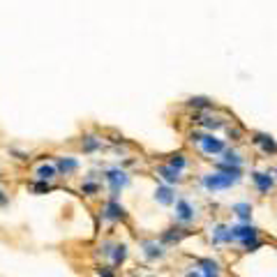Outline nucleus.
I'll return each mask as SVG.
<instances>
[{"label":"nucleus","instance_id":"b1692460","mask_svg":"<svg viewBox=\"0 0 277 277\" xmlns=\"http://www.w3.org/2000/svg\"><path fill=\"white\" fill-rule=\"evenodd\" d=\"M189 106H194V109H208L210 102H208L206 97H194V100H189Z\"/></svg>","mask_w":277,"mask_h":277},{"label":"nucleus","instance_id":"7ed1b4c3","mask_svg":"<svg viewBox=\"0 0 277 277\" xmlns=\"http://www.w3.org/2000/svg\"><path fill=\"white\" fill-rule=\"evenodd\" d=\"M102 220L111 222V224H115V222H125V220H127V210H125V208L120 206L113 196H111L109 201L102 206Z\"/></svg>","mask_w":277,"mask_h":277},{"label":"nucleus","instance_id":"2eb2a0df","mask_svg":"<svg viewBox=\"0 0 277 277\" xmlns=\"http://www.w3.org/2000/svg\"><path fill=\"white\" fill-rule=\"evenodd\" d=\"M185 235H189V231L185 229H169L162 233V243H178L180 238H185Z\"/></svg>","mask_w":277,"mask_h":277},{"label":"nucleus","instance_id":"f257e3e1","mask_svg":"<svg viewBox=\"0 0 277 277\" xmlns=\"http://www.w3.org/2000/svg\"><path fill=\"white\" fill-rule=\"evenodd\" d=\"M104 183L109 185L111 196L115 199V196H118V194L129 185V175L125 173L123 169H106V171H104Z\"/></svg>","mask_w":277,"mask_h":277},{"label":"nucleus","instance_id":"ddd939ff","mask_svg":"<svg viewBox=\"0 0 277 277\" xmlns=\"http://www.w3.org/2000/svg\"><path fill=\"white\" fill-rule=\"evenodd\" d=\"M254 143H259V146L263 148V152H275L277 150V143L272 136H266V134H256L254 136Z\"/></svg>","mask_w":277,"mask_h":277},{"label":"nucleus","instance_id":"9d476101","mask_svg":"<svg viewBox=\"0 0 277 277\" xmlns=\"http://www.w3.org/2000/svg\"><path fill=\"white\" fill-rule=\"evenodd\" d=\"M141 247H143V256L150 259V261L164 256V249H162V245H157L155 240H146V243H141Z\"/></svg>","mask_w":277,"mask_h":277},{"label":"nucleus","instance_id":"4be33fe9","mask_svg":"<svg viewBox=\"0 0 277 277\" xmlns=\"http://www.w3.org/2000/svg\"><path fill=\"white\" fill-rule=\"evenodd\" d=\"M224 164H233V166H243V157L235 150H226L224 148Z\"/></svg>","mask_w":277,"mask_h":277},{"label":"nucleus","instance_id":"5701e85b","mask_svg":"<svg viewBox=\"0 0 277 277\" xmlns=\"http://www.w3.org/2000/svg\"><path fill=\"white\" fill-rule=\"evenodd\" d=\"M185 164H187V162H185V157L180 155V152H178V155H173V157H171V162H169V166H173L175 171L185 169Z\"/></svg>","mask_w":277,"mask_h":277},{"label":"nucleus","instance_id":"20e7f679","mask_svg":"<svg viewBox=\"0 0 277 277\" xmlns=\"http://www.w3.org/2000/svg\"><path fill=\"white\" fill-rule=\"evenodd\" d=\"M199 143H201V150L206 152V155H220V152H224V141L212 136V134H201V136H199Z\"/></svg>","mask_w":277,"mask_h":277},{"label":"nucleus","instance_id":"f03ea898","mask_svg":"<svg viewBox=\"0 0 277 277\" xmlns=\"http://www.w3.org/2000/svg\"><path fill=\"white\" fill-rule=\"evenodd\" d=\"M240 178L235 175H229V173H208L203 175V187L210 189V192H217V189H226L231 185H235Z\"/></svg>","mask_w":277,"mask_h":277},{"label":"nucleus","instance_id":"a211bd4d","mask_svg":"<svg viewBox=\"0 0 277 277\" xmlns=\"http://www.w3.org/2000/svg\"><path fill=\"white\" fill-rule=\"evenodd\" d=\"M157 173H160L162 178L166 180V183H178V180H180L178 171H175L173 166H160V169H157Z\"/></svg>","mask_w":277,"mask_h":277},{"label":"nucleus","instance_id":"9b49d317","mask_svg":"<svg viewBox=\"0 0 277 277\" xmlns=\"http://www.w3.org/2000/svg\"><path fill=\"white\" fill-rule=\"evenodd\" d=\"M111 263H113V268H118V266H123L125 263V259H127V245H123V243H115L113 245V249H111Z\"/></svg>","mask_w":277,"mask_h":277},{"label":"nucleus","instance_id":"1a4fd4ad","mask_svg":"<svg viewBox=\"0 0 277 277\" xmlns=\"http://www.w3.org/2000/svg\"><path fill=\"white\" fill-rule=\"evenodd\" d=\"M81 150L83 152H97V150H102V138L97 136V134H83V138H81Z\"/></svg>","mask_w":277,"mask_h":277},{"label":"nucleus","instance_id":"cd10ccee","mask_svg":"<svg viewBox=\"0 0 277 277\" xmlns=\"http://www.w3.org/2000/svg\"><path fill=\"white\" fill-rule=\"evenodd\" d=\"M185 277H201V275H199V272H187Z\"/></svg>","mask_w":277,"mask_h":277},{"label":"nucleus","instance_id":"a878e982","mask_svg":"<svg viewBox=\"0 0 277 277\" xmlns=\"http://www.w3.org/2000/svg\"><path fill=\"white\" fill-rule=\"evenodd\" d=\"M9 206V192L0 185V208H7Z\"/></svg>","mask_w":277,"mask_h":277},{"label":"nucleus","instance_id":"423d86ee","mask_svg":"<svg viewBox=\"0 0 277 277\" xmlns=\"http://www.w3.org/2000/svg\"><path fill=\"white\" fill-rule=\"evenodd\" d=\"M35 178L37 180H49V183H53V180L58 178V169H55L53 162H42V164L35 166Z\"/></svg>","mask_w":277,"mask_h":277},{"label":"nucleus","instance_id":"393cba45","mask_svg":"<svg viewBox=\"0 0 277 277\" xmlns=\"http://www.w3.org/2000/svg\"><path fill=\"white\" fill-rule=\"evenodd\" d=\"M203 125H206L208 129H220L224 123H222V120H217V118H206V120H203Z\"/></svg>","mask_w":277,"mask_h":277},{"label":"nucleus","instance_id":"0eeeda50","mask_svg":"<svg viewBox=\"0 0 277 277\" xmlns=\"http://www.w3.org/2000/svg\"><path fill=\"white\" fill-rule=\"evenodd\" d=\"M194 206L189 201H185V199H180V201H175V217H178L183 224H187V222L194 220Z\"/></svg>","mask_w":277,"mask_h":277},{"label":"nucleus","instance_id":"39448f33","mask_svg":"<svg viewBox=\"0 0 277 277\" xmlns=\"http://www.w3.org/2000/svg\"><path fill=\"white\" fill-rule=\"evenodd\" d=\"M53 164H55V169H58V175H65V178H72L78 171V166H81L76 157H58Z\"/></svg>","mask_w":277,"mask_h":277},{"label":"nucleus","instance_id":"dca6fc26","mask_svg":"<svg viewBox=\"0 0 277 277\" xmlns=\"http://www.w3.org/2000/svg\"><path fill=\"white\" fill-rule=\"evenodd\" d=\"M199 266L203 268L206 277H220V266H217V261H212V259H201Z\"/></svg>","mask_w":277,"mask_h":277},{"label":"nucleus","instance_id":"6e6552de","mask_svg":"<svg viewBox=\"0 0 277 277\" xmlns=\"http://www.w3.org/2000/svg\"><path fill=\"white\" fill-rule=\"evenodd\" d=\"M229 231H231V238L233 240H252V238H256V233L259 231L254 229V226H249V224H240V226H229Z\"/></svg>","mask_w":277,"mask_h":277},{"label":"nucleus","instance_id":"f3484780","mask_svg":"<svg viewBox=\"0 0 277 277\" xmlns=\"http://www.w3.org/2000/svg\"><path fill=\"white\" fill-rule=\"evenodd\" d=\"M212 240L215 243H231V231H229V226H215V231H212Z\"/></svg>","mask_w":277,"mask_h":277},{"label":"nucleus","instance_id":"412c9836","mask_svg":"<svg viewBox=\"0 0 277 277\" xmlns=\"http://www.w3.org/2000/svg\"><path fill=\"white\" fill-rule=\"evenodd\" d=\"M30 189L35 194H46V192H51V189H53V183H49V180H37L35 178V183L30 185Z\"/></svg>","mask_w":277,"mask_h":277},{"label":"nucleus","instance_id":"6ab92c4d","mask_svg":"<svg viewBox=\"0 0 277 277\" xmlns=\"http://www.w3.org/2000/svg\"><path fill=\"white\" fill-rule=\"evenodd\" d=\"M81 194H86V196H95V194H100V183H95V180H83L81 183Z\"/></svg>","mask_w":277,"mask_h":277},{"label":"nucleus","instance_id":"f8f14e48","mask_svg":"<svg viewBox=\"0 0 277 277\" xmlns=\"http://www.w3.org/2000/svg\"><path fill=\"white\" fill-rule=\"evenodd\" d=\"M252 180H254V185L259 187V192H263V194L272 187V178H270V175L259 173V171H256V173H252Z\"/></svg>","mask_w":277,"mask_h":277},{"label":"nucleus","instance_id":"aec40b11","mask_svg":"<svg viewBox=\"0 0 277 277\" xmlns=\"http://www.w3.org/2000/svg\"><path fill=\"white\" fill-rule=\"evenodd\" d=\"M233 212H235V215H238L243 222H247L249 217H252V206H249V203H235V206H233Z\"/></svg>","mask_w":277,"mask_h":277},{"label":"nucleus","instance_id":"bb28decb","mask_svg":"<svg viewBox=\"0 0 277 277\" xmlns=\"http://www.w3.org/2000/svg\"><path fill=\"white\" fill-rule=\"evenodd\" d=\"M97 275L100 277H115L113 268H109V266H97Z\"/></svg>","mask_w":277,"mask_h":277},{"label":"nucleus","instance_id":"4468645a","mask_svg":"<svg viewBox=\"0 0 277 277\" xmlns=\"http://www.w3.org/2000/svg\"><path fill=\"white\" fill-rule=\"evenodd\" d=\"M155 199L162 203V206H171V203L175 201V196H173V192H171V187H157V192H155Z\"/></svg>","mask_w":277,"mask_h":277}]
</instances>
